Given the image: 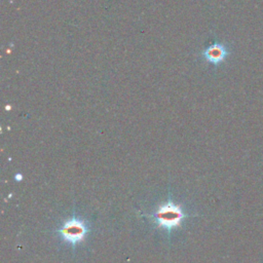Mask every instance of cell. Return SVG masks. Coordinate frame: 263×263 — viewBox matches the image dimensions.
I'll list each match as a JSON object with an SVG mask.
<instances>
[{
  "mask_svg": "<svg viewBox=\"0 0 263 263\" xmlns=\"http://www.w3.org/2000/svg\"><path fill=\"white\" fill-rule=\"evenodd\" d=\"M232 54V48L227 42L215 40L212 45L204 49L200 56L203 61L214 67H220Z\"/></svg>",
  "mask_w": 263,
  "mask_h": 263,
  "instance_id": "3",
  "label": "cell"
},
{
  "mask_svg": "<svg viewBox=\"0 0 263 263\" xmlns=\"http://www.w3.org/2000/svg\"><path fill=\"white\" fill-rule=\"evenodd\" d=\"M152 223L156 224L158 229H164L169 234L175 229H178L183 221L187 218V214L184 209L176 204L171 196L168 201L158 207V209L148 216Z\"/></svg>",
  "mask_w": 263,
  "mask_h": 263,
  "instance_id": "1",
  "label": "cell"
},
{
  "mask_svg": "<svg viewBox=\"0 0 263 263\" xmlns=\"http://www.w3.org/2000/svg\"><path fill=\"white\" fill-rule=\"evenodd\" d=\"M57 233L65 243L75 248L86 238L90 233V225L83 219L73 215L58 227Z\"/></svg>",
  "mask_w": 263,
  "mask_h": 263,
  "instance_id": "2",
  "label": "cell"
}]
</instances>
